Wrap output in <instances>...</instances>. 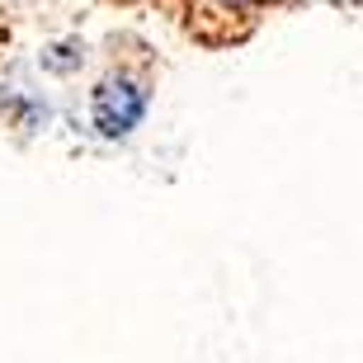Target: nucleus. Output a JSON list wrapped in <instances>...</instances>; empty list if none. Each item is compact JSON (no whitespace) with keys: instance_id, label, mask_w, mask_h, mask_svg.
I'll return each instance as SVG.
<instances>
[{"instance_id":"f257e3e1","label":"nucleus","mask_w":363,"mask_h":363,"mask_svg":"<svg viewBox=\"0 0 363 363\" xmlns=\"http://www.w3.org/2000/svg\"><path fill=\"white\" fill-rule=\"evenodd\" d=\"M94 128L104 137H128L147 113V90H137L133 81H104L94 90Z\"/></svg>"}]
</instances>
